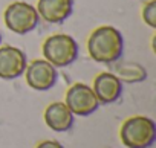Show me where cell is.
<instances>
[{
	"instance_id": "obj_1",
	"label": "cell",
	"mask_w": 156,
	"mask_h": 148,
	"mask_svg": "<svg viewBox=\"0 0 156 148\" xmlns=\"http://www.w3.org/2000/svg\"><path fill=\"white\" fill-rule=\"evenodd\" d=\"M124 49L122 34L113 26H100L87 38V52L92 60L101 64L116 63Z\"/></svg>"
},
{
	"instance_id": "obj_2",
	"label": "cell",
	"mask_w": 156,
	"mask_h": 148,
	"mask_svg": "<svg viewBox=\"0 0 156 148\" xmlns=\"http://www.w3.org/2000/svg\"><path fill=\"white\" fill-rule=\"evenodd\" d=\"M119 137L127 148H150L156 142V124L147 116H132L122 122Z\"/></svg>"
},
{
	"instance_id": "obj_3",
	"label": "cell",
	"mask_w": 156,
	"mask_h": 148,
	"mask_svg": "<svg viewBox=\"0 0 156 148\" xmlns=\"http://www.w3.org/2000/svg\"><path fill=\"white\" fill-rule=\"evenodd\" d=\"M41 52L54 67H66L78 58V44L67 34H55L44 40Z\"/></svg>"
},
{
	"instance_id": "obj_4",
	"label": "cell",
	"mask_w": 156,
	"mask_h": 148,
	"mask_svg": "<svg viewBox=\"0 0 156 148\" xmlns=\"http://www.w3.org/2000/svg\"><path fill=\"white\" fill-rule=\"evenodd\" d=\"M5 25L9 31L25 35L38 26L40 15L37 9L26 2H12L3 14Z\"/></svg>"
},
{
	"instance_id": "obj_5",
	"label": "cell",
	"mask_w": 156,
	"mask_h": 148,
	"mask_svg": "<svg viewBox=\"0 0 156 148\" xmlns=\"http://www.w3.org/2000/svg\"><path fill=\"white\" fill-rule=\"evenodd\" d=\"M67 108L76 116H89L95 113L100 107V102L95 96V92L90 86L76 83L66 92Z\"/></svg>"
},
{
	"instance_id": "obj_6",
	"label": "cell",
	"mask_w": 156,
	"mask_h": 148,
	"mask_svg": "<svg viewBox=\"0 0 156 148\" xmlns=\"http://www.w3.org/2000/svg\"><path fill=\"white\" fill-rule=\"evenodd\" d=\"M26 83L31 89L38 92H46L57 84L58 73L57 67H54L46 60H34L26 66Z\"/></svg>"
},
{
	"instance_id": "obj_7",
	"label": "cell",
	"mask_w": 156,
	"mask_h": 148,
	"mask_svg": "<svg viewBox=\"0 0 156 148\" xmlns=\"http://www.w3.org/2000/svg\"><path fill=\"white\" fill-rule=\"evenodd\" d=\"M28 66V60L23 50L14 46L0 47V78L16 80L22 77Z\"/></svg>"
},
{
	"instance_id": "obj_8",
	"label": "cell",
	"mask_w": 156,
	"mask_h": 148,
	"mask_svg": "<svg viewBox=\"0 0 156 148\" xmlns=\"http://www.w3.org/2000/svg\"><path fill=\"white\" fill-rule=\"evenodd\" d=\"M94 92L100 104L116 102L122 93V81L112 72H103L94 80Z\"/></svg>"
},
{
	"instance_id": "obj_9",
	"label": "cell",
	"mask_w": 156,
	"mask_h": 148,
	"mask_svg": "<svg viewBox=\"0 0 156 148\" xmlns=\"http://www.w3.org/2000/svg\"><path fill=\"white\" fill-rule=\"evenodd\" d=\"M35 9L44 22L58 25L70 17L73 0H38Z\"/></svg>"
},
{
	"instance_id": "obj_10",
	"label": "cell",
	"mask_w": 156,
	"mask_h": 148,
	"mask_svg": "<svg viewBox=\"0 0 156 148\" xmlns=\"http://www.w3.org/2000/svg\"><path fill=\"white\" fill-rule=\"evenodd\" d=\"M44 122L51 130L64 133L69 131L73 125V113L64 102H52L44 110Z\"/></svg>"
},
{
	"instance_id": "obj_11",
	"label": "cell",
	"mask_w": 156,
	"mask_h": 148,
	"mask_svg": "<svg viewBox=\"0 0 156 148\" xmlns=\"http://www.w3.org/2000/svg\"><path fill=\"white\" fill-rule=\"evenodd\" d=\"M115 75L118 77L119 81L133 84V83H141L147 78V70L133 61H126V63H119L115 69Z\"/></svg>"
},
{
	"instance_id": "obj_12",
	"label": "cell",
	"mask_w": 156,
	"mask_h": 148,
	"mask_svg": "<svg viewBox=\"0 0 156 148\" xmlns=\"http://www.w3.org/2000/svg\"><path fill=\"white\" fill-rule=\"evenodd\" d=\"M142 20L150 28H156V2H154V0H150V2L144 6V9H142Z\"/></svg>"
},
{
	"instance_id": "obj_13",
	"label": "cell",
	"mask_w": 156,
	"mask_h": 148,
	"mask_svg": "<svg viewBox=\"0 0 156 148\" xmlns=\"http://www.w3.org/2000/svg\"><path fill=\"white\" fill-rule=\"evenodd\" d=\"M35 148H64V146L60 142H57V140H43Z\"/></svg>"
},
{
	"instance_id": "obj_14",
	"label": "cell",
	"mask_w": 156,
	"mask_h": 148,
	"mask_svg": "<svg viewBox=\"0 0 156 148\" xmlns=\"http://www.w3.org/2000/svg\"><path fill=\"white\" fill-rule=\"evenodd\" d=\"M0 43H2V34H0Z\"/></svg>"
}]
</instances>
